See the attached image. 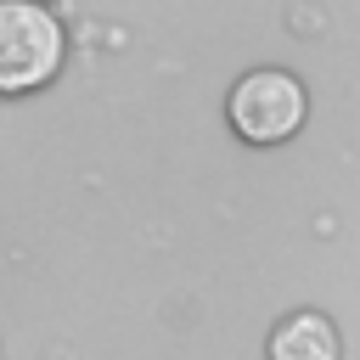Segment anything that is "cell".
I'll use <instances>...</instances> for the list:
<instances>
[{"instance_id":"1","label":"cell","mask_w":360,"mask_h":360,"mask_svg":"<svg viewBox=\"0 0 360 360\" xmlns=\"http://www.w3.org/2000/svg\"><path fill=\"white\" fill-rule=\"evenodd\" d=\"M62 22L45 0H0V96L45 90L62 68Z\"/></svg>"},{"instance_id":"2","label":"cell","mask_w":360,"mask_h":360,"mask_svg":"<svg viewBox=\"0 0 360 360\" xmlns=\"http://www.w3.org/2000/svg\"><path fill=\"white\" fill-rule=\"evenodd\" d=\"M304 107H309V96H304V84L287 68H253V73H242L236 90H231V101H225L231 129L242 141H253V146L287 141L304 124Z\"/></svg>"},{"instance_id":"3","label":"cell","mask_w":360,"mask_h":360,"mask_svg":"<svg viewBox=\"0 0 360 360\" xmlns=\"http://www.w3.org/2000/svg\"><path fill=\"white\" fill-rule=\"evenodd\" d=\"M270 360H343L338 326L315 309H298L270 332Z\"/></svg>"}]
</instances>
